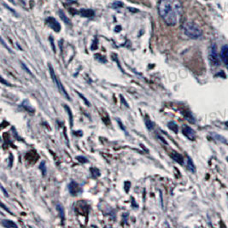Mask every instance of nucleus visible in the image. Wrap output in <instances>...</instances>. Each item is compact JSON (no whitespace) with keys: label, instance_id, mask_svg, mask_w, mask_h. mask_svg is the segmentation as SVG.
I'll use <instances>...</instances> for the list:
<instances>
[{"label":"nucleus","instance_id":"obj_1","mask_svg":"<svg viewBox=\"0 0 228 228\" xmlns=\"http://www.w3.org/2000/svg\"><path fill=\"white\" fill-rule=\"evenodd\" d=\"M158 11L168 26H175L182 17L183 6L180 0H160Z\"/></svg>","mask_w":228,"mask_h":228},{"label":"nucleus","instance_id":"obj_2","mask_svg":"<svg viewBox=\"0 0 228 228\" xmlns=\"http://www.w3.org/2000/svg\"><path fill=\"white\" fill-rule=\"evenodd\" d=\"M183 30L184 32L186 34V36H188L191 39H198L202 36V30L197 24L191 21H187L184 24L183 26Z\"/></svg>","mask_w":228,"mask_h":228},{"label":"nucleus","instance_id":"obj_3","mask_svg":"<svg viewBox=\"0 0 228 228\" xmlns=\"http://www.w3.org/2000/svg\"><path fill=\"white\" fill-rule=\"evenodd\" d=\"M48 67H49L50 74V76H51V79H52V80H53V82H54V84H55L56 87L58 88V90L60 91V92H61V94H63V95L65 97H66V99H68V100H69V101H70L71 98H70L69 95H68V92H66V90H65V88H64V86H63V84H61V81L58 79V78H57V76H56V74H55V71H54L52 66H51V65H50V64H49V65H48Z\"/></svg>","mask_w":228,"mask_h":228},{"label":"nucleus","instance_id":"obj_4","mask_svg":"<svg viewBox=\"0 0 228 228\" xmlns=\"http://www.w3.org/2000/svg\"><path fill=\"white\" fill-rule=\"evenodd\" d=\"M209 59L213 65L215 66H218L220 64V58H219V55L218 52H217V49L215 45H213L211 49H210V52H209Z\"/></svg>","mask_w":228,"mask_h":228},{"label":"nucleus","instance_id":"obj_5","mask_svg":"<svg viewBox=\"0 0 228 228\" xmlns=\"http://www.w3.org/2000/svg\"><path fill=\"white\" fill-rule=\"evenodd\" d=\"M46 22H47V24H48L50 27L52 28V29H53L54 31H56V32H59V31L61 30V26H60V24H59L58 21H57L55 19V18H53V17H49V18H47Z\"/></svg>","mask_w":228,"mask_h":228},{"label":"nucleus","instance_id":"obj_6","mask_svg":"<svg viewBox=\"0 0 228 228\" xmlns=\"http://www.w3.org/2000/svg\"><path fill=\"white\" fill-rule=\"evenodd\" d=\"M183 133L184 136H186L190 140H194L196 134H195V132L193 129H191L189 126H184L183 127Z\"/></svg>","mask_w":228,"mask_h":228},{"label":"nucleus","instance_id":"obj_7","mask_svg":"<svg viewBox=\"0 0 228 228\" xmlns=\"http://www.w3.org/2000/svg\"><path fill=\"white\" fill-rule=\"evenodd\" d=\"M220 57L225 63L226 67L228 68V45H225L222 47L221 51H220Z\"/></svg>","mask_w":228,"mask_h":228},{"label":"nucleus","instance_id":"obj_8","mask_svg":"<svg viewBox=\"0 0 228 228\" xmlns=\"http://www.w3.org/2000/svg\"><path fill=\"white\" fill-rule=\"evenodd\" d=\"M79 190H80L79 186L74 181H71L68 184V191L72 195H76L79 191Z\"/></svg>","mask_w":228,"mask_h":228},{"label":"nucleus","instance_id":"obj_9","mask_svg":"<svg viewBox=\"0 0 228 228\" xmlns=\"http://www.w3.org/2000/svg\"><path fill=\"white\" fill-rule=\"evenodd\" d=\"M171 157L174 160L175 162H177L179 164H183L184 160H183V157L181 155L178 154L177 152H172L171 153Z\"/></svg>","mask_w":228,"mask_h":228},{"label":"nucleus","instance_id":"obj_10","mask_svg":"<svg viewBox=\"0 0 228 228\" xmlns=\"http://www.w3.org/2000/svg\"><path fill=\"white\" fill-rule=\"evenodd\" d=\"M3 226L4 227H8V228H12V227H17V225L16 223H14L11 220H3Z\"/></svg>","mask_w":228,"mask_h":228},{"label":"nucleus","instance_id":"obj_11","mask_svg":"<svg viewBox=\"0 0 228 228\" xmlns=\"http://www.w3.org/2000/svg\"><path fill=\"white\" fill-rule=\"evenodd\" d=\"M56 210L57 212L59 213V215L60 217L63 220H64V216H65V213H64V209H63V207L61 206L60 203H57L56 204Z\"/></svg>","mask_w":228,"mask_h":228},{"label":"nucleus","instance_id":"obj_12","mask_svg":"<svg viewBox=\"0 0 228 228\" xmlns=\"http://www.w3.org/2000/svg\"><path fill=\"white\" fill-rule=\"evenodd\" d=\"M187 168L190 170L191 172L194 173L195 171H196V168H195V166L193 164L192 161H191V159L190 157H188L187 159Z\"/></svg>","mask_w":228,"mask_h":228},{"label":"nucleus","instance_id":"obj_13","mask_svg":"<svg viewBox=\"0 0 228 228\" xmlns=\"http://www.w3.org/2000/svg\"><path fill=\"white\" fill-rule=\"evenodd\" d=\"M22 106L26 108V110H27V111H29V112H31V113H34V108H32V107H31L30 106V104L28 103V102L27 100H25L24 102L22 103Z\"/></svg>","mask_w":228,"mask_h":228},{"label":"nucleus","instance_id":"obj_14","mask_svg":"<svg viewBox=\"0 0 228 228\" xmlns=\"http://www.w3.org/2000/svg\"><path fill=\"white\" fill-rule=\"evenodd\" d=\"M144 122H145V125H146V127L149 129V130H152L153 129V123L150 121V119H149L147 116L144 119Z\"/></svg>","mask_w":228,"mask_h":228},{"label":"nucleus","instance_id":"obj_15","mask_svg":"<svg viewBox=\"0 0 228 228\" xmlns=\"http://www.w3.org/2000/svg\"><path fill=\"white\" fill-rule=\"evenodd\" d=\"M64 108H65V110H66L68 111V115H69L70 126H73V115H72V112H71L70 108L68 107V105H66V104H65V105H64Z\"/></svg>","mask_w":228,"mask_h":228},{"label":"nucleus","instance_id":"obj_16","mask_svg":"<svg viewBox=\"0 0 228 228\" xmlns=\"http://www.w3.org/2000/svg\"><path fill=\"white\" fill-rule=\"evenodd\" d=\"M168 127L172 130V131H173L174 132H178V126H177L174 122H173V121L169 122L168 124Z\"/></svg>","mask_w":228,"mask_h":228},{"label":"nucleus","instance_id":"obj_17","mask_svg":"<svg viewBox=\"0 0 228 228\" xmlns=\"http://www.w3.org/2000/svg\"><path fill=\"white\" fill-rule=\"evenodd\" d=\"M59 16H60V17L61 18V19H63L65 22L66 23H68V24H70V21H69V19H68V18L65 16V14H64V12L63 11H59Z\"/></svg>","mask_w":228,"mask_h":228},{"label":"nucleus","instance_id":"obj_18","mask_svg":"<svg viewBox=\"0 0 228 228\" xmlns=\"http://www.w3.org/2000/svg\"><path fill=\"white\" fill-rule=\"evenodd\" d=\"M40 169L42 170L43 175H45V173H46V167H45V162H41V164H40Z\"/></svg>","mask_w":228,"mask_h":228},{"label":"nucleus","instance_id":"obj_19","mask_svg":"<svg viewBox=\"0 0 228 228\" xmlns=\"http://www.w3.org/2000/svg\"><path fill=\"white\" fill-rule=\"evenodd\" d=\"M112 6H113V8H121V7H122L123 6V3H121V2H118V1H116V2H115L113 4H112Z\"/></svg>","mask_w":228,"mask_h":228},{"label":"nucleus","instance_id":"obj_20","mask_svg":"<svg viewBox=\"0 0 228 228\" xmlns=\"http://www.w3.org/2000/svg\"><path fill=\"white\" fill-rule=\"evenodd\" d=\"M76 92H77V94H78V95H79V97H81V98H82L83 100L85 101V103H86V105H87V106H90V103H89V101H88L87 99H86V97H85L84 96L82 95V94H80V93H79V92H77V91H76Z\"/></svg>","mask_w":228,"mask_h":228},{"label":"nucleus","instance_id":"obj_21","mask_svg":"<svg viewBox=\"0 0 228 228\" xmlns=\"http://www.w3.org/2000/svg\"><path fill=\"white\" fill-rule=\"evenodd\" d=\"M77 160H78L79 162H83V163H86V162H87V160H86V158L82 157V156H77Z\"/></svg>","mask_w":228,"mask_h":228},{"label":"nucleus","instance_id":"obj_22","mask_svg":"<svg viewBox=\"0 0 228 228\" xmlns=\"http://www.w3.org/2000/svg\"><path fill=\"white\" fill-rule=\"evenodd\" d=\"M21 66H22V68H25V70H26V71L27 72V73H28V74H31V75H32V74L31 73V71H30L29 69H28V68H27V67H26V65H25V64H24L23 63H21Z\"/></svg>","mask_w":228,"mask_h":228},{"label":"nucleus","instance_id":"obj_23","mask_svg":"<svg viewBox=\"0 0 228 228\" xmlns=\"http://www.w3.org/2000/svg\"><path fill=\"white\" fill-rule=\"evenodd\" d=\"M1 190H2V191L3 192V194H4V196H5V197H9L8 192H7V191L4 190V188H3V186H1Z\"/></svg>","mask_w":228,"mask_h":228},{"label":"nucleus","instance_id":"obj_24","mask_svg":"<svg viewBox=\"0 0 228 228\" xmlns=\"http://www.w3.org/2000/svg\"><path fill=\"white\" fill-rule=\"evenodd\" d=\"M1 82L3 83V84H5L6 86H10L8 82H5V81H4V79H3V78H1Z\"/></svg>","mask_w":228,"mask_h":228}]
</instances>
